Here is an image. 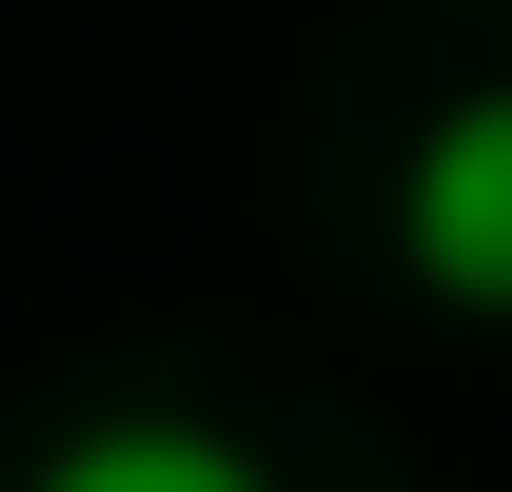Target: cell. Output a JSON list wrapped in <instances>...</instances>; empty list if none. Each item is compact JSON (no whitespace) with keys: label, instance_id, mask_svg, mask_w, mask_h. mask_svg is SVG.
<instances>
[{"label":"cell","instance_id":"7a4b0ae2","mask_svg":"<svg viewBox=\"0 0 512 492\" xmlns=\"http://www.w3.org/2000/svg\"><path fill=\"white\" fill-rule=\"evenodd\" d=\"M20 492H276V473H256L217 414H158V394H119V414H79Z\"/></svg>","mask_w":512,"mask_h":492},{"label":"cell","instance_id":"6da1fadb","mask_svg":"<svg viewBox=\"0 0 512 492\" xmlns=\"http://www.w3.org/2000/svg\"><path fill=\"white\" fill-rule=\"evenodd\" d=\"M394 256H414V296L512 315V79H473V99L414 138V178H394Z\"/></svg>","mask_w":512,"mask_h":492}]
</instances>
